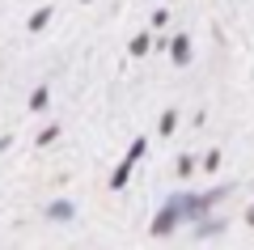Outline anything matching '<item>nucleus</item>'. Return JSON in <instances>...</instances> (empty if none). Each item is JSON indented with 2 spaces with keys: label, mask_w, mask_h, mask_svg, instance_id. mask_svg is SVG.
<instances>
[{
  "label": "nucleus",
  "mask_w": 254,
  "mask_h": 250,
  "mask_svg": "<svg viewBox=\"0 0 254 250\" xmlns=\"http://www.w3.org/2000/svg\"><path fill=\"white\" fill-rule=\"evenodd\" d=\"M246 221H250V225H254V208H250V212H246Z\"/></svg>",
  "instance_id": "obj_1"
}]
</instances>
